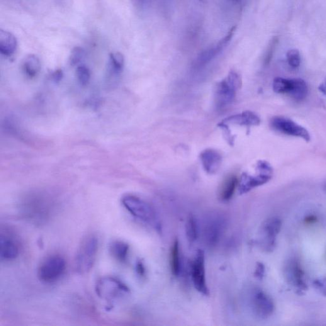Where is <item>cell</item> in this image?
I'll return each mask as SVG.
<instances>
[{"instance_id": "1", "label": "cell", "mask_w": 326, "mask_h": 326, "mask_svg": "<svg viewBox=\"0 0 326 326\" xmlns=\"http://www.w3.org/2000/svg\"><path fill=\"white\" fill-rule=\"evenodd\" d=\"M55 198L45 194H33L24 198L19 206V210L24 220L36 226L47 225L58 210Z\"/></svg>"}, {"instance_id": "2", "label": "cell", "mask_w": 326, "mask_h": 326, "mask_svg": "<svg viewBox=\"0 0 326 326\" xmlns=\"http://www.w3.org/2000/svg\"><path fill=\"white\" fill-rule=\"evenodd\" d=\"M121 202L124 207L134 218L151 226L157 232L161 230V225L156 211L147 201L138 196L127 194L123 197Z\"/></svg>"}, {"instance_id": "3", "label": "cell", "mask_w": 326, "mask_h": 326, "mask_svg": "<svg viewBox=\"0 0 326 326\" xmlns=\"http://www.w3.org/2000/svg\"><path fill=\"white\" fill-rule=\"evenodd\" d=\"M99 240L94 235H89L82 240L75 255V269L78 274H85L91 271L98 254Z\"/></svg>"}, {"instance_id": "4", "label": "cell", "mask_w": 326, "mask_h": 326, "mask_svg": "<svg viewBox=\"0 0 326 326\" xmlns=\"http://www.w3.org/2000/svg\"><path fill=\"white\" fill-rule=\"evenodd\" d=\"M242 84L239 74L234 70L230 71L226 79L216 84L215 89L216 106L218 108H223L232 103Z\"/></svg>"}, {"instance_id": "5", "label": "cell", "mask_w": 326, "mask_h": 326, "mask_svg": "<svg viewBox=\"0 0 326 326\" xmlns=\"http://www.w3.org/2000/svg\"><path fill=\"white\" fill-rule=\"evenodd\" d=\"M255 170L257 171L255 175L243 173L241 176L240 181H238V190L240 194L249 193L255 187L266 184L273 177V168L266 160H258Z\"/></svg>"}, {"instance_id": "6", "label": "cell", "mask_w": 326, "mask_h": 326, "mask_svg": "<svg viewBox=\"0 0 326 326\" xmlns=\"http://www.w3.org/2000/svg\"><path fill=\"white\" fill-rule=\"evenodd\" d=\"M95 291L99 298L108 303L115 302L130 293V289L121 280L113 277H104L99 279Z\"/></svg>"}, {"instance_id": "7", "label": "cell", "mask_w": 326, "mask_h": 326, "mask_svg": "<svg viewBox=\"0 0 326 326\" xmlns=\"http://www.w3.org/2000/svg\"><path fill=\"white\" fill-rule=\"evenodd\" d=\"M67 269V262L62 255H50L41 262L38 267L37 276L43 283H55L62 278Z\"/></svg>"}, {"instance_id": "8", "label": "cell", "mask_w": 326, "mask_h": 326, "mask_svg": "<svg viewBox=\"0 0 326 326\" xmlns=\"http://www.w3.org/2000/svg\"><path fill=\"white\" fill-rule=\"evenodd\" d=\"M226 220L222 214L210 213L204 219L202 234L206 245L215 247L220 242L226 228Z\"/></svg>"}, {"instance_id": "9", "label": "cell", "mask_w": 326, "mask_h": 326, "mask_svg": "<svg viewBox=\"0 0 326 326\" xmlns=\"http://www.w3.org/2000/svg\"><path fill=\"white\" fill-rule=\"evenodd\" d=\"M281 227L282 221L278 216H271L264 221L260 231L259 244L262 250L267 252L274 251Z\"/></svg>"}, {"instance_id": "10", "label": "cell", "mask_w": 326, "mask_h": 326, "mask_svg": "<svg viewBox=\"0 0 326 326\" xmlns=\"http://www.w3.org/2000/svg\"><path fill=\"white\" fill-rule=\"evenodd\" d=\"M205 253L199 249L190 264L192 281L194 288L203 295H209V289L206 284L205 274Z\"/></svg>"}, {"instance_id": "11", "label": "cell", "mask_w": 326, "mask_h": 326, "mask_svg": "<svg viewBox=\"0 0 326 326\" xmlns=\"http://www.w3.org/2000/svg\"><path fill=\"white\" fill-rule=\"evenodd\" d=\"M270 126L275 131L284 135L301 138L307 142L311 140L310 133L306 128L284 117H274L270 121Z\"/></svg>"}, {"instance_id": "12", "label": "cell", "mask_w": 326, "mask_h": 326, "mask_svg": "<svg viewBox=\"0 0 326 326\" xmlns=\"http://www.w3.org/2000/svg\"><path fill=\"white\" fill-rule=\"evenodd\" d=\"M250 301L253 313L258 318L266 319L273 314L275 310L274 301L261 289L253 290Z\"/></svg>"}, {"instance_id": "13", "label": "cell", "mask_w": 326, "mask_h": 326, "mask_svg": "<svg viewBox=\"0 0 326 326\" xmlns=\"http://www.w3.org/2000/svg\"><path fill=\"white\" fill-rule=\"evenodd\" d=\"M287 281L295 289L298 295H303L307 291L308 286L305 280V272L298 259H291L286 266Z\"/></svg>"}, {"instance_id": "14", "label": "cell", "mask_w": 326, "mask_h": 326, "mask_svg": "<svg viewBox=\"0 0 326 326\" xmlns=\"http://www.w3.org/2000/svg\"><path fill=\"white\" fill-rule=\"evenodd\" d=\"M20 244L18 238L10 231L2 230L0 234V259L9 262L16 260L20 254Z\"/></svg>"}, {"instance_id": "15", "label": "cell", "mask_w": 326, "mask_h": 326, "mask_svg": "<svg viewBox=\"0 0 326 326\" xmlns=\"http://www.w3.org/2000/svg\"><path fill=\"white\" fill-rule=\"evenodd\" d=\"M236 29H237V26H233V28H231V30L229 31L227 35H226L225 37L221 40L220 42L216 44L215 47L212 48H209V49L204 51L202 52L200 55L199 56L198 58H197L196 65L198 67H203V66L207 64L209 62H210L211 60L215 58L219 53L222 52V51L225 49L226 46L228 45V43H230V40H232L233 35L235 33Z\"/></svg>"}, {"instance_id": "16", "label": "cell", "mask_w": 326, "mask_h": 326, "mask_svg": "<svg viewBox=\"0 0 326 326\" xmlns=\"http://www.w3.org/2000/svg\"><path fill=\"white\" fill-rule=\"evenodd\" d=\"M200 160L205 171L208 174H215L220 169L223 162L222 155L212 148H208L201 153Z\"/></svg>"}, {"instance_id": "17", "label": "cell", "mask_w": 326, "mask_h": 326, "mask_svg": "<svg viewBox=\"0 0 326 326\" xmlns=\"http://www.w3.org/2000/svg\"><path fill=\"white\" fill-rule=\"evenodd\" d=\"M221 123L226 125H236L241 126H246L249 128L260 125L261 119L256 114L251 111H245L243 113L228 117L224 119Z\"/></svg>"}, {"instance_id": "18", "label": "cell", "mask_w": 326, "mask_h": 326, "mask_svg": "<svg viewBox=\"0 0 326 326\" xmlns=\"http://www.w3.org/2000/svg\"><path fill=\"white\" fill-rule=\"evenodd\" d=\"M18 47L16 36L9 31L0 30V52L5 57H11Z\"/></svg>"}, {"instance_id": "19", "label": "cell", "mask_w": 326, "mask_h": 326, "mask_svg": "<svg viewBox=\"0 0 326 326\" xmlns=\"http://www.w3.org/2000/svg\"><path fill=\"white\" fill-rule=\"evenodd\" d=\"M238 186V180L235 175H230L224 180L219 191V197L222 201H228L234 195Z\"/></svg>"}, {"instance_id": "20", "label": "cell", "mask_w": 326, "mask_h": 326, "mask_svg": "<svg viewBox=\"0 0 326 326\" xmlns=\"http://www.w3.org/2000/svg\"><path fill=\"white\" fill-rule=\"evenodd\" d=\"M109 252L117 261L125 263L128 259L130 245L123 241H113L109 245Z\"/></svg>"}, {"instance_id": "21", "label": "cell", "mask_w": 326, "mask_h": 326, "mask_svg": "<svg viewBox=\"0 0 326 326\" xmlns=\"http://www.w3.org/2000/svg\"><path fill=\"white\" fill-rule=\"evenodd\" d=\"M308 89L305 80L301 79H290V86L288 94L296 101H302L307 96Z\"/></svg>"}, {"instance_id": "22", "label": "cell", "mask_w": 326, "mask_h": 326, "mask_svg": "<svg viewBox=\"0 0 326 326\" xmlns=\"http://www.w3.org/2000/svg\"><path fill=\"white\" fill-rule=\"evenodd\" d=\"M23 69L27 76L30 78L36 77L41 69L38 58L33 55L28 56L24 60Z\"/></svg>"}, {"instance_id": "23", "label": "cell", "mask_w": 326, "mask_h": 326, "mask_svg": "<svg viewBox=\"0 0 326 326\" xmlns=\"http://www.w3.org/2000/svg\"><path fill=\"white\" fill-rule=\"evenodd\" d=\"M170 266L173 275L179 277L182 271V262L178 240H175L173 244L170 254Z\"/></svg>"}, {"instance_id": "24", "label": "cell", "mask_w": 326, "mask_h": 326, "mask_svg": "<svg viewBox=\"0 0 326 326\" xmlns=\"http://www.w3.org/2000/svg\"><path fill=\"white\" fill-rule=\"evenodd\" d=\"M186 234L187 240L191 244L198 239L199 226L198 221L193 215H190L187 218L186 224Z\"/></svg>"}, {"instance_id": "25", "label": "cell", "mask_w": 326, "mask_h": 326, "mask_svg": "<svg viewBox=\"0 0 326 326\" xmlns=\"http://www.w3.org/2000/svg\"><path fill=\"white\" fill-rule=\"evenodd\" d=\"M125 66V58L120 52L111 53L110 55V70L112 74H120Z\"/></svg>"}, {"instance_id": "26", "label": "cell", "mask_w": 326, "mask_h": 326, "mask_svg": "<svg viewBox=\"0 0 326 326\" xmlns=\"http://www.w3.org/2000/svg\"><path fill=\"white\" fill-rule=\"evenodd\" d=\"M289 86H290V79L277 77L274 80L273 89L276 93L288 94Z\"/></svg>"}, {"instance_id": "27", "label": "cell", "mask_w": 326, "mask_h": 326, "mask_svg": "<svg viewBox=\"0 0 326 326\" xmlns=\"http://www.w3.org/2000/svg\"><path fill=\"white\" fill-rule=\"evenodd\" d=\"M76 74L79 83L82 86H86L89 83L90 78H91V72L86 66L82 65L78 67Z\"/></svg>"}, {"instance_id": "28", "label": "cell", "mask_w": 326, "mask_h": 326, "mask_svg": "<svg viewBox=\"0 0 326 326\" xmlns=\"http://www.w3.org/2000/svg\"><path fill=\"white\" fill-rule=\"evenodd\" d=\"M287 60L288 64L293 69L300 67L301 64L300 53L298 49L289 50L287 52Z\"/></svg>"}, {"instance_id": "29", "label": "cell", "mask_w": 326, "mask_h": 326, "mask_svg": "<svg viewBox=\"0 0 326 326\" xmlns=\"http://www.w3.org/2000/svg\"><path fill=\"white\" fill-rule=\"evenodd\" d=\"M86 52L85 50L80 47H75L72 50L71 55L70 57V63L72 66L77 65L83 60Z\"/></svg>"}, {"instance_id": "30", "label": "cell", "mask_w": 326, "mask_h": 326, "mask_svg": "<svg viewBox=\"0 0 326 326\" xmlns=\"http://www.w3.org/2000/svg\"><path fill=\"white\" fill-rule=\"evenodd\" d=\"M279 43V38L274 37L271 41H270L266 53V56H265L264 58V63L266 65L268 64L270 61L271 60L272 57H273L275 50H276L277 44Z\"/></svg>"}, {"instance_id": "31", "label": "cell", "mask_w": 326, "mask_h": 326, "mask_svg": "<svg viewBox=\"0 0 326 326\" xmlns=\"http://www.w3.org/2000/svg\"><path fill=\"white\" fill-rule=\"evenodd\" d=\"M218 126L223 131L224 136H225L226 140L228 141L229 144L230 145L234 144L235 138L232 133H231L228 125L221 122L220 123L218 124Z\"/></svg>"}, {"instance_id": "32", "label": "cell", "mask_w": 326, "mask_h": 326, "mask_svg": "<svg viewBox=\"0 0 326 326\" xmlns=\"http://www.w3.org/2000/svg\"><path fill=\"white\" fill-rule=\"evenodd\" d=\"M313 286L322 295L326 296V277L315 280L313 282Z\"/></svg>"}, {"instance_id": "33", "label": "cell", "mask_w": 326, "mask_h": 326, "mask_svg": "<svg viewBox=\"0 0 326 326\" xmlns=\"http://www.w3.org/2000/svg\"><path fill=\"white\" fill-rule=\"evenodd\" d=\"M265 275V266L262 262H257L254 271V277L258 280H262L264 278Z\"/></svg>"}, {"instance_id": "34", "label": "cell", "mask_w": 326, "mask_h": 326, "mask_svg": "<svg viewBox=\"0 0 326 326\" xmlns=\"http://www.w3.org/2000/svg\"><path fill=\"white\" fill-rule=\"evenodd\" d=\"M135 270L138 276L141 277V278L145 277L146 275V268L145 264L143 263L142 260H137V262H136Z\"/></svg>"}, {"instance_id": "35", "label": "cell", "mask_w": 326, "mask_h": 326, "mask_svg": "<svg viewBox=\"0 0 326 326\" xmlns=\"http://www.w3.org/2000/svg\"><path fill=\"white\" fill-rule=\"evenodd\" d=\"M317 216L313 215L306 216L305 219V223L306 225H312V224L317 222Z\"/></svg>"}, {"instance_id": "36", "label": "cell", "mask_w": 326, "mask_h": 326, "mask_svg": "<svg viewBox=\"0 0 326 326\" xmlns=\"http://www.w3.org/2000/svg\"><path fill=\"white\" fill-rule=\"evenodd\" d=\"M318 89L321 92H322V94H324L326 96V80L325 81L322 82V84H320L319 85Z\"/></svg>"}, {"instance_id": "37", "label": "cell", "mask_w": 326, "mask_h": 326, "mask_svg": "<svg viewBox=\"0 0 326 326\" xmlns=\"http://www.w3.org/2000/svg\"><path fill=\"white\" fill-rule=\"evenodd\" d=\"M233 3H238V2H240V0H231Z\"/></svg>"}]
</instances>
